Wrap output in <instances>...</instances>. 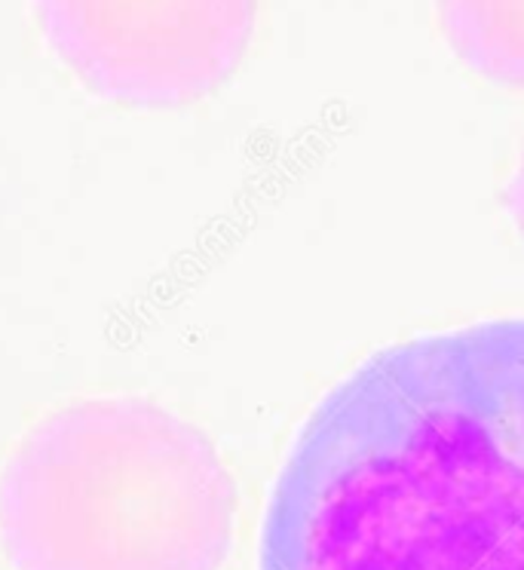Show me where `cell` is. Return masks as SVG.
<instances>
[{
  "instance_id": "obj_1",
  "label": "cell",
  "mask_w": 524,
  "mask_h": 570,
  "mask_svg": "<svg viewBox=\"0 0 524 570\" xmlns=\"http://www.w3.org/2000/svg\"><path fill=\"white\" fill-rule=\"evenodd\" d=\"M261 570H524V320L344 377L279 470Z\"/></svg>"
},
{
  "instance_id": "obj_2",
  "label": "cell",
  "mask_w": 524,
  "mask_h": 570,
  "mask_svg": "<svg viewBox=\"0 0 524 570\" xmlns=\"http://www.w3.org/2000/svg\"><path fill=\"white\" fill-rule=\"evenodd\" d=\"M237 515L225 460L145 399H89L38 423L0 479L16 570H221Z\"/></svg>"
},
{
  "instance_id": "obj_3",
  "label": "cell",
  "mask_w": 524,
  "mask_h": 570,
  "mask_svg": "<svg viewBox=\"0 0 524 570\" xmlns=\"http://www.w3.org/2000/svg\"><path fill=\"white\" fill-rule=\"evenodd\" d=\"M34 10L83 87L162 111L206 99L234 77L258 0H34Z\"/></svg>"
},
{
  "instance_id": "obj_4",
  "label": "cell",
  "mask_w": 524,
  "mask_h": 570,
  "mask_svg": "<svg viewBox=\"0 0 524 570\" xmlns=\"http://www.w3.org/2000/svg\"><path fill=\"white\" fill-rule=\"evenodd\" d=\"M438 19L463 65L524 89V0H438Z\"/></svg>"
},
{
  "instance_id": "obj_5",
  "label": "cell",
  "mask_w": 524,
  "mask_h": 570,
  "mask_svg": "<svg viewBox=\"0 0 524 570\" xmlns=\"http://www.w3.org/2000/svg\"><path fill=\"white\" fill-rule=\"evenodd\" d=\"M503 203H506L512 222L518 224V230H522L524 236V157L522 166H518V173H515V178H512L510 187H506V194H503Z\"/></svg>"
}]
</instances>
